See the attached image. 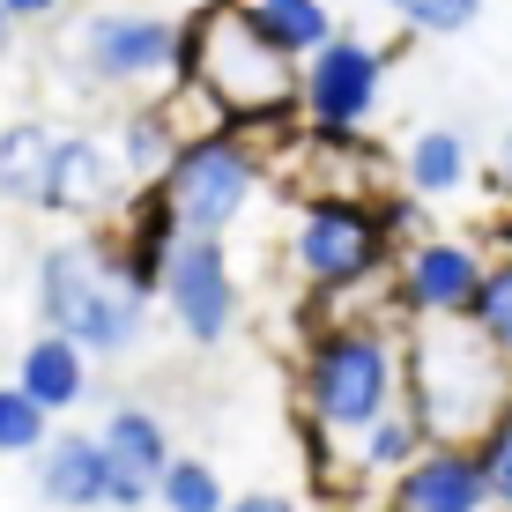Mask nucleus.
Segmentation results:
<instances>
[{"instance_id":"1","label":"nucleus","mask_w":512,"mask_h":512,"mask_svg":"<svg viewBox=\"0 0 512 512\" xmlns=\"http://www.w3.org/2000/svg\"><path fill=\"white\" fill-rule=\"evenodd\" d=\"M401 312L372 305H305V349H297V423L357 438L401 401Z\"/></svg>"},{"instance_id":"2","label":"nucleus","mask_w":512,"mask_h":512,"mask_svg":"<svg viewBox=\"0 0 512 512\" xmlns=\"http://www.w3.org/2000/svg\"><path fill=\"white\" fill-rule=\"evenodd\" d=\"M401 401L446 446H475L512 416V357L468 312L401 327Z\"/></svg>"},{"instance_id":"3","label":"nucleus","mask_w":512,"mask_h":512,"mask_svg":"<svg viewBox=\"0 0 512 512\" xmlns=\"http://www.w3.org/2000/svg\"><path fill=\"white\" fill-rule=\"evenodd\" d=\"M149 305L156 297L127 275L112 231H67L30 268V312H38V327L75 334L97 364L134 357L149 342Z\"/></svg>"},{"instance_id":"4","label":"nucleus","mask_w":512,"mask_h":512,"mask_svg":"<svg viewBox=\"0 0 512 512\" xmlns=\"http://www.w3.org/2000/svg\"><path fill=\"white\" fill-rule=\"evenodd\" d=\"M179 82L201 90L231 127H290L297 119V60L282 52L238 0H201L179 38Z\"/></svg>"},{"instance_id":"5","label":"nucleus","mask_w":512,"mask_h":512,"mask_svg":"<svg viewBox=\"0 0 512 512\" xmlns=\"http://www.w3.org/2000/svg\"><path fill=\"white\" fill-rule=\"evenodd\" d=\"M282 253H290V275L305 290V305L334 312V305H372V297H386L401 245L386 231L379 193H372V201H290Z\"/></svg>"},{"instance_id":"6","label":"nucleus","mask_w":512,"mask_h":512,"mask_svg":"<svg viewBox=\"0 0 512 512\" xmlns=\"http://www.w3.org/2000/svg\"><path fill=\"white\" fill-rule=\"evenodd\" d=\"M156 193H164V208L179 216V231L231 238L260 208V193H268V134L223 119V127L179 141V156H171V171L156 179Z\"/></svg>"},{"instance_id":"7","label":"nucleus","mask_w":512,"mask_h":512,"mask_svg":"<svg viewBox=\"0 0 512 512\" xmlns=\"http://www.w3.org/2000/svg\"><path fill=\"white\" fill-rule=\"evenodd\" d=\"M179 38H186V15L97 8L82 15L67 52H75V75L90 90H171L179 82Z\"/></svg>"},{"instance_id":"8","label":"nucleus","mask_w":512,"mask_h":512,"mask_svg":"<svg viewBox=\"0 0 512 512\" xmlns=\"http://www.w3.org/2000/svg\"><path fill=\"white\" fill-rule=\"evenodd\" d=\"M394 52L401 45H372L364 30H334L312 60H297V119L320 134H364L386 104Z\"/></svg>"},{"instance_id":"9","label":"nucleus","mask_w":512,"mask_h":512,"mask_svg":"<svg viewBox=\"0 0 512 512\" xmlns=\"http://www.w3.org/2000/svg\"><path fill=\"white\" fill-rule=\"evenodd\" d=\"M156 305L164 320L186 334L193 349H223L245 320V282H238V260H231V238H201L186 231L171 245L164 275H156Z\"/></svg>"},{"instance_id":"10","label":"nucleus","mask_w":512,"mask_h":512,"mask_svg":"<svg viewBox=\"0 0 512 512\" xmlns=\"http://www.w3.org/2000/svg\"><path fill=\"white\" fill-rule=\"evenodd\" d=\"M483 268H490L483 238H468V231H423V238L401 245L394 282H386V305H394L401 320H453V312L475 305Z\"/></svg>"},{"instance_id":"11","label":"nucleus","mask_w":512,"mask_h":512,"mask_svg":"<svg viewBox=\"0 0 512 512\" xmlns=\"http://www.w3.org/2000/svg\"><path fill=\"white\" fill-rule=\"evenodd\" d=\"M379 512H498V505H490L483 453L431 438L394 483H379Z\"/></svg>"},{"instance_id":"12","label":"nucleus","mask_w":512,"mask_h":512,"mask_svg":"<svg viewBox=\"0 0 512 512\" xmlns=\"http://www.w3.org/2000/svg\"><path fill=\"white\" fill-rule=\"evenodd\" d=\"M127 171H119V149L82 127H67L60 141V164H52V193H45V216L75 223V231H97V223L119 216V201H127Z\"/></svg>"},{"instance_id":"13","label":"nucleus","mask_w":512,"mask_h":512,"mask_svg":"<svg viewBox=\"0 0 512 512\" xmlns=\"http://www.w3.org/2000/svg\"><path fill=\"white\" fill-rule=\"evenodd\" d=\"M30 498L52 512H104L112 505V461H104L97 431H52L30 453Z\"/></svg>"},{"instance_id":"14","label":"nucleus","mask_w":512,"mask_h":512,"mask_svg":"<svg viewBox=\"0 0 512 512\" xmlns=\"http://www.w3.org/2000/svg\"><path fill=\"white\" fill-rule=\"evenodd\" d=\"M394 179L416 193V201L446 208L461 201V193L475 186V134L461 127V119H431V127H416L409 141H401L394 156Z\"/></svg>"},{"instance_id":"15","label":"nucleus","mask_w":512,"mask_h":512,"mask_svg":"<svg viewBox=\"0 0 512 512\" xmlns=\"http://www.w3.org/2000/svg\"><path fill=\"white\" fill-rule=\"evenodd\" d=\"M15 386H23L30 401H45L52 416H67V409H82V401L97 394V357L75 342V334L38 327L23 349H15Z\"/></svg>"},{"instance_id":"16","label":"nucleus","mask_w":512,"mask_h":512,"mask_svg":"<svg viewBox=\"0 0 512 512\" xmlns=\"http://www.w3.org/2000/svg\"><path fill=\"white\" fill-rule=\"evenodd\" d=\"M60 141H67V127H52V119H8V127H0V201L45 216Z\"/></svg>"},{"instance_id":"17","label":"nucleus","mask_w":512,"mask_h":512,"mask_svg":"<svg viewBox=\"0 0 512 512\" xmlns=\"http://www.w3.org/2000/svg\"><path fill=\"white\" fill-rule=\"evenodd\" d=\"M97 446H104V461H112L119 475H134V483H149L156 490V475L171 468V423L149 409V401H112L97 423Z\"/></svg>"},{"instance_id":"18","label":"nucleus","mask_w":512,"mask_h":512,"mask_svg":"<svg viewBox=\"0 0 512 512\" xmlns=\"http://www.w3.org/2000/svg\"><path fill=\"white\" fill-rule=\"evenodd\" d=\"M423 446H431V431L416 423L409 401H394L379 423H364V431L349 438V475H357V498H379V483H394V475L409 468Z\"/></svg>"},{"instance_id":"19","label":"nucleus","mask_w":512,"mask_h":512,"mask_svg":"<svg viewBox=\"0 0 512 512\" xmlns=\"http://www.w3.org/2000/svg\"><path fill=\"white\" fill-rule=\"evenodd\" d=\"M179 127H171V112H164V90L156 97H141L127 119H119V134H112V149H119V171H127V186H156L171 171V156H179Z\"/></svg>"},{"instance_id":"20","label":"nucleus","mask_w":512,"mask_h":512,"mask_svg":"<svg viewBox=\"0 0 512 512\" xmlns=\"http://www.w3.org/2000/svg\"><path fill=\"white\" fill-rule=\"evenodd\" d=\"M238 8L253 15V23L268 30V38L290 52V60H312V52H320L334 30H342L327 0H238Z\"/></svg>"},{"instance_id":"21","label":"nucleus","mask_w":512,"mask_h":512,"mask_svg":"<svg viewBox=\"0 0 512 512\" xmlns=\"http://www.w3.org/2000/svg\"><path fill=\"white\" fill-rule=\"evenodd\" d=\"M156 505L164 512H223V475L208 461H193V453H171V468L156 475Z\"/></svg>"},{"instance_id":"22","label":"nucleus","mask_w":512,"mask_h":512,"mask_svg":"<svg viewBox=\"0 0 512 512\" xmlns=\"http://www.w3.org/2000/svg\"><path fill=\"white\" fill-rule=\"evenodd\" d=\"M401 38H468L483 23V0H386Z\"/></svg>"},{"instance_id":"23","label":"nucleus","mask_w":512,"mask_h":512,"mask_svg":"<svg viewBox=\"0 0 512 512\" xmlns=\"http://www.w3.org/2000/svg\"><path fill=\"white\" fill-rule=\"evenodd\" d=\"M45 438H52V409L30 401L15 379H0V453H8V461H30Z\"/></svg>"},{"instance_id":"24","label":"nucleus","mask_w":512,"mask_h":512,"mask_svg":"<svg viewBox=\"0 0 512 512\" xmlns=\"http://www.w3.org/2000/svg\"><path fill=\"white\" fill-rule=\"evenodd\" d=\"M468 320L490 334V342L512 357V253H498L483 268V282H475V305H468Z\"/></svg>"},{"instance_id":"25","label":"nucleus","mask_w":512,"mask_h":512,"mask_svg":"<svg viewBox=\"0 0 512 512\" xmlns=\"http://www.w3.org/2000/svg\"><path fill=\"white\" fill-rule=\"evenodd\" d=\"M475 453H483V475H490V505L512 512V416L498 423V431L475 438Z\"/></svg>"},{"instance_id":"26","label":"nucleus","mask_w":512,"mask_h":512,"mask_svg":"<svg viewBox=\"0 0 512 512\" xmlns=\"http://www.w3.org/2000/svg\"><path fill=\"white\" fill-rule=\"evenodd\" d=\"M223 512H312V505H305V490H238Z\"/></svg>"},{"instance_id":"27","label":"nucleus","mask_w":512,"mask_h":512,"mask_svg":"<svg viewBox=\"0 0 512 512\" xmlns=\"http://www.w3.org/2000/svg\"><path fill=\"white\" fill-rule=\"evenodd\" d=\"M67 0H0V15H15V30H30V23H52Z\"/></svg>"},{"instance_id":"28","label":"nucleus","mask_w":512,"mask_h":512,"mask_svg":"<svg viewBox=\"0 0 512 512\" xmlns=\"http://www.w3.org/2000/svg\"><path fill=\"white\" fill-rule=\"evenodd\" d=\"M490 171H498L505 201H512V127H498V149H490Z\"/></svg>"},{"instance_id":"29","label":"nucleus","mask_w":512,"mask_h":512,"mask_svg":"<svg viewBox=\"0 0 512 512\" xmlns=\"http://www.w3.org/2000/svg\"><path fill=\"white\" fill-rule=\"evenodd\" d=\"M8 52H15V15H0V67H8Z\"/></svg>"},{"instance_id":"30","label":"nucleus","mask_w":512,"mask_h":512,"mask_svg":"<svg viewBox=\"0 0 512 512\" xmlns=\"http://www.w3.org/2000/svg\"><path fill=\"white\" fill-rule=\"evenodd\" d=\"M334 512H379V498H357V505H334Z\"/></svg>"}]
</instances>
